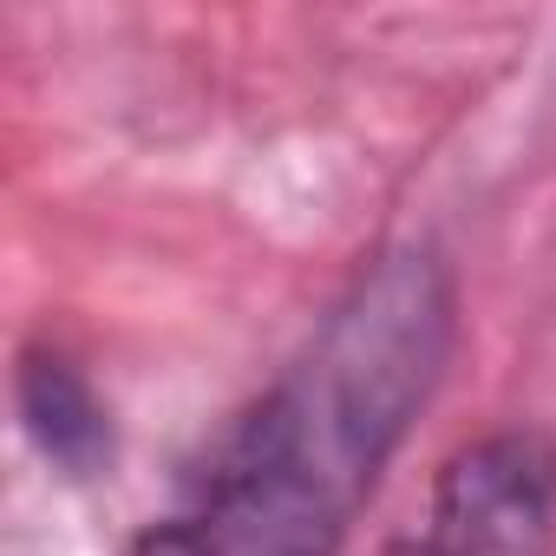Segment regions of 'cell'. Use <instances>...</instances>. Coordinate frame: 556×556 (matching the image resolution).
Wrapping results in <instances>:
<instances>
[{
  "mask_svg": "<svg viewBox=\"0 0 556 556\" xmlns=\"http://www.w3.org/2000/svg\"><path fill=\"white\" fill-rule=\"evenodd\" d=\"M380 556H556V432L491 426L452 445Z\"/></svg>",
  "mask_w": 556,
  "mask_h": 556,
  "instance_id": "cell-2",
  "label": "cell"
},
{
  "mask_svg": "<svg viewBox=\"0 0 556 556\" xmlns=\"http://www.w3.org/2000/svg\"><path fill=\"white\" fill-rule=\"evenodd\" d=\"M14 413L27 445L66 478V484H99L118 465V426L86 374V361L60 341H27L14 361Z\"/></svg>",
  "mask_w": 556,
  "mask_h": 556,
  "instance_id": "cell-3",
  "label": "cell"
},
{
  "mask_svg": "<svg viewBox=\"0 0 556 556\" xmlns=\"http://www.w3.org/2000/svg\"><path fill=\"white\" fill-rule=\"evenodd\" d=\"M458 268L432 236L380 242L308 341L177 471L125 556H341L458 354Z\"/></svg>",
  "mask_w": 556,
  "mask_h": 556,
  "instance_id": "cell-1",
  "label": "cell"
}]
</instances>
